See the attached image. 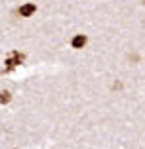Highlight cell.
<instances>
[{"mask_svg": "<svg viewBox=\"0 0 145 149\" xmlns=\"http://www.w3.org/2000/svg\"><path fill=\"white\" fill-rule=\"evenodd\" d=\"M71 45H73L75 49H83L84 45H86V37H84V36H75V37H73V41H71Z\"/></svg>", "mask_w": 145, "mask_h": 149, "instance_id": "2", "label": "cell"}, {"mask_svg": "<svg viewBox=\"0 0 145 149\" xmlns=\"http://www.w3.org/2000/svg\"><path fill=\"white\" fill-rule=\"evenodd\" d=\"M35 4H24V6H20V16H24V18H30V16H33L35 14Z\"/></svg>", "mask_w": 145, "mask_h": 149, "instance_id": "1", "label": "cell"}, {"mask_svg": "<svg viewBox=\"0 0 145 149\" xmlns=\"http://www.w3.org/2000/svg\"><path fill=\"white\" fill-rule=\"evenodd\" d=\"M22 59H24V55H20V53H12V55L8 57L6 63H8V67H14V65H18Z\"/></svg>", "mask_w": 145, "mask_h": 149, "instance_id": "3", "label": "cell"}, {"mask_svg": "<svg viewBox=\"0 0 145 149\" xmlns=\"http://www.w3.org/2000/svg\"><path fill=\"white\" fill-rule=\"evenodd\" d=\"M10 92H8V90H2V92H0V104H6V102H10Z\"/></svg>", "mask_w": 145, "mask_h": 149, "instance_id": "4", "label": "cell"}]
</instances>
